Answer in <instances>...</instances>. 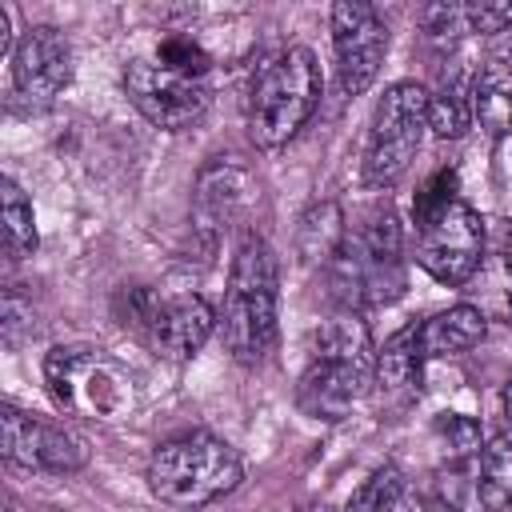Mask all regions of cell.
Here are the masks:
<instances>
[{"mask_svg": "<svg viewBox=\"0 0 512 512\" xmlns=\"http://www.w3.org/2000/svg\"><path fill=\"white\" fill-rule=\"evenodd\" d=\"M376 344L360 312L336 308L308 340V364L296 384V404L312 420H344L372 392Z\"/></svg>", "mask_w": 512, "mask_h": 512, "instance_id": "1", "label": "cell"}, {"mask_svg": "<svg viewBox=\"0 0 512 512\" xmlns=\"http://www.w3.org/2000/svg\"><path fill=\"white\" fill-rule=\"evenodd\" d=\"M324 272H328L332 300L344 312L392 304L408 284L404 232H400L396 212L384 204V208L368 212L360 224H352L344 232V244L336 248V256L324 264Z\"/></svg>", "mask_w": 512, "mask_h": 512, "instance_id": "2", "label": "cell"}, {"mask_svg": "<svg viewBox=\"0 0 512 512\" xmlns=\"http://www.w3.org/2000/svg\"><path fill=\"white\" fill-rule=\"evenodd\" d=\"M416 224V264L452 288H464L484 264V224L472 204L456 192V172H436L412 200Z\"/></svg>", "mask_w": 512, "mask_h": 512, "instance_id": "3", "label": "cell"}, {"mask_svg": "<svg viewBox=\"0 0 512 512\" xmlns=\"http://www.w3.org/2000/svg\"><path fill=\"white\" fill-rule=\"evenodd\" d=\"M276 304H280L276 252L268 248L264 236L248 232L236 244L228 288H224V308H220V336L232 360L260 364L276 348V332H280Z\"/></svg>", "mask_w": 512, "mask_h": 512, "instance_id": "4", "label": "cell"}, {"mask_svg": "<svg viewBox=\"0 0 512 512\" xmlns=\"http://www.w3.org/2000/svg\"><path fill=\"white\" fill-rule=\"evenodd\" d=\"M52 404L76 420H120L136 408V376L96 344H60L44 356Z\"/></svg>", "mask_w": 512, "mask_h": 512, "instance_id": "5", "label": "cell"}, {"mask_svg": "<svg viewBox=\"0 0 512 512\" xmlns=\"http://www.w3.org/2000/svg\"><path fill=\"white\" fill-rule=\"evenodd\" d=\"M244 476L236 448L212 432H184L164 440L148 460V488L160 504L196 512L228 496Z\"/></svg>", "mask_w": 512, "mask_h": 512, "instance_id": "6", "label": "cell"}, {"mask_svg": "<svg viewBox=\"0 0 512 512\" xmlns=\"http://www.w3.org/2000/svg\"><path fill=\"white\" fill-rule=\"evenodd\" d=\"M320 104V68L308 48H284L272 56L248 92V136L256 148L288 144Z\"/></svg>", "mask_w": 512, "mask_h": 512, "instance_id": "7", "label": "cell"}, {"mask_svg": "<svg viewBox=\"0 0 512 512\" xmlns=\"http://www.w3.org/2000/svg\"><path fill=\"white\" fill-rule=\"evenodd\" d=\"M424 128H428V88H420L412 80L392 84L376 100V112H372V124H368L364 168H360L364 184L380 188V192L400 184L404 172L412 168L416 152H420Z\"/></svg>", "mask_w": 512, "mask_h": 512, "instance_id": "8", "label": "cell"}, {"mask_svg": "<svg viewBox=\"0 0 512 512\" xmlns=\"http://www.w3.org/2000/svg\"><path fill=\"white\" fill-rule=\"evenodd\" d=\"M120 300H124V328H132L160 360L172 364L192 360L220 324L212 304L196 292L156 296L152 288H128Z\"/></svg>", "mask_w": 512, "mask_h": 512, "instance_id": "9", "label": "cell"}, {"mask_svg": "<svg viewBox=\"0 0 512 512\" xmlns=\"http://www.w3.org/2000/svg\"><path fill=\"white\" fill-rule=\"evenodd\" d=\"M124 92H128L132 108L164 132L196 128L208 112V100H212L204 80L180 76L156 60H132L124 68Z\"/></svg>", "mask_w": 512, "mask_h": 512, "instance_id": "10", "label": "cell"}, {"mask_svg": "<svg viewBox=\"0 0 512 512\" xmlns=\"http://www.w3.org/2000/svg\"><path fill=\"white\" fill-rule=\"evenodd\" d=\"M0 440H4V456L16 468L28 472H48V476H72L88 464V440L76 436L68 424L60 420H44V416H28L12 404L0 408Z\"/></svg>", "mask_w": 512, "mask_h": 512, "instance_id": "11", "label": "cell"}, {"mask_svg": "<svg viewBox=\"0 0 512 512\" xmlns=\"http://www.w3.org/2000/svg\"><path fill=\"white\" fill-rule=\"evenodd\" d=\"M332 52H336V76L344 96H360L380 76L384 52H388V28L380 12L364 0H340L332 4Z\"/></svg>", "mask_w": 512, "mask_h": 512, "instance_id": "12", "label": "cell"}, {"mask_svg": "<svg viewBox=\"0 0 512 512\" xmlns=\"http://www.w3.org/2000/svg\"><path fill=\"white\" fill-rule=\"evenodd\" d=\"M252 192H256V176L236 156H212L200 168L192 188V236L204 244V252H212L220 236L248 212Z\"/></svg>", "mask_w": 512, "mask_h": 512, "instance_id": "13", "label": "cell"}, {"mask_svg": "<svg viewBox=\"0 0 512 512\" xmlns=\"http://www.w3.org/2000/svg\"><path fill=\"white\" fill-rule=\"evenodd\" d=\"M72 80V44L52 24H32L16 36L12 48V88L24 104H52Z\"/></svg>", "mask_w": 512, "mask_h": 512, "instance_id": "14", "label": "cell"}, {"mask_svg": "<svg viewBox=\"0 0 512 512\" xmlns=\"http://www.w3.org/2000/svg\"><path fill=\"white\" fill-rule=\"evenodd\" d=\"M420 380H424V356L416 348V320H412L400 332H392L384 340V348H376L372 392L388 408H404L420 396Z\"/></svg>", "mask_w": 512, "mask_h": 512, "instance_id": "15", "label": "cell"}, {"mask_svg": "<svg viewBox=\"0 0 512 512\" xmlns=\"http://www.w3.org/2000/svg\"><path fill=\"white\" fill-rule=\"evenodd\" d=\"M472 88H476V68L464 56L444 60L436 72V84L428 92V128L440 140H456L472 128Z\"/></svg>", "mask_w": 512, "mask_h": 512, "instance_id": "16", "label": "cell"}, {"mask_svg": "<svg viewBox=\"0 0 512 512\" xmlns=\"http://www.w3.org/2000/svg\"><path fill=\"white\" fill-rule=\"evenodd\" d=\"M488 320L472 308V304H452L444 312H432L424 320H416V348L424 360H440V356H456L468 352L484 340Z\"/></svg>", "mask_w": 512, "mask_h": 512, "instance_id": "17", "label": "cell"}, {"mask_svg": "<svg viewBox=\"0 0 512 512\" xmlns=\"http://www.w3.org/2000/svg\"><path fill=\"white\" fill-rule=\"evenodd\" d=\"M472 116L484 132L504 136L512 132V48L492 52L476 68V88H472Z\"/></svg>", "mask_w": 512, "mask_h": 512, "instance_id": "18", "label": "cell"}, {"mask_svg": "<svg viewBox=\"0 0 512 512\" xmlns=\"http://www.w3.org/2000/svg\"><path fill=\"white\" fill-rule=\"evenodd\" d=\"M464 304H472L484 320L512 324V256L508 252L484 256V264L464 284Z\"/></svg>", "mask_w": 512, "mask_h": 512, "instance_id": "19", "label": "cell"}, {"mask_svg": "<svg viewBox=\"0 0 512 512\" xmlns=\"http://www.w3.org/2000/svg\"><path fill=\"white\" fill-rule=\"evenodd\" d=\"M344 512H420V492L396 464L376 468L344 504Z\"/></svg>", "mask_w": 512, "mask_h": 512, "instance_id": "20", "label": "cell"}, {"mask_svg": "<svg viewBox=\"0 0 512 512\" xmlns=\"http://www.w3.org/2000/svg\"><path fill=\"white\" fill-rule=\"evenodd\" d=\"M480 500L484 512L512 508V428L492 432L480 452Z\"/></svg>", "mask_w": 512, "mask_h": 512, "instance_id": "21", "label": "cell"}, {"mask_svg": "<svg viewBox=\"0 0 512 512\" xmlns=\"http://www.w3.org/2000/svg\"><path fill=\"white\" fill-rule=\"evenodd\" d=\"M0 216H4V252L8 260H28L36 252V216H32V200L24 196V188L4 176L0 184Z\"/></svg>", "mask_w": 512, "mask_h": 512, "instance_id": "22", "label": "cell"}, {"mask_svg": "<svg viewBox=\"0 0 512 512\" xmlns=\"http://www.w3.org/2000/svg\"><path fill=\"white\" fill-rule=\"evenodd\" d=\"M432 496L444 512H484L480 500V460H448L436 464Z\"/></svg>", "mask_w": 512, "mask_h": 512, "instance_id": "23", "label": "cell"}, {"mask_svg": "<svg viewBox=\"0 0 512 512\" xmlns=\"http://www.w3.org/2000/svg\"><path fill=\"white\" fill-rule=\"evenodd\" d=\"M344 220H340V208L332 204V200H324V204H316L308 216H304V224H300V256L308 260V264H328L332 256H336V248L344 244Z\"/></svg>", "mask_w": 512, "mask_h": 512, "instance_id": "24", "label": "cell"}, {"mask_svg": "<svg viewBox=\"0 0 512 512\" xmlns=\"http://www.w3.org/2000/svg\"><path fill=\"white\" fill-rule=\"evenodd\" d=\"M432 440L440 448V464L448 460H480L484 452V432L472 416H460V412H444L436 416L432 424Z\"/></svg>", "mask_w": 512, "mask_h": 512, "instance_id": "25", "label": "cell"}, {"mask_svg": "<svg viewBox=\"0 0 512 512\" xmlns=\"http://www.w3.org/2000/svg\"><path fill=\"white\" fill-rule=\"evenodd\" d=\"M156 64H164V68H172V72H180V76H192V80H204V72H208V52L192 40V36H164L160 44H156Z\"/></svg>", "mask_w": 512, "mask_h": 512, "instance_id": "26", "label": "cell"}, {"mask_svg": "<svg viewBox=\"0 0 512 512\" xmlns=\"http://www.w3.org/2000/svg\"><path fill=\"white\" fill-rule=\"evenodd\" d=\"M468 36H500L512 28V0H468Z\"/></svg>", "mask_w": 512, "mask_h": 512, "instance_id": "27", "label": "cell"}, {"mask_svg": "<svg viewBox=\"0 0 512 512\" xmlns=\"http://www.w3.org/2000/svg\"><path fill=\"white\" fill-rule=\"evenodd\" d=\"M0 328H4V344L8 348H16L24 336H32V300H24L16 288L4 292V320H0Z\"/></svg>", "mask_w": 512, "mask_h": 512, "instance_id": "28", "label": "cell"}, {"mask_svg": "<svg viewBox=\"0 0 512 512\" xmlns=\"http://www.w3.org/2000/svg\"><path fill=\"white\" fill-rule=\"evenodd\" d=\"M500 400H504V416H508V424H512V380L504 384V396H500Z\"/></svg>", "mask_w": 512, "mask_h": 512, "instance_id": "29", "label": "cell"}, {"mask_svg": "<svg viewBox=\"0 0 512 512\" xmlns=\"http://www.w3.org/2000/svg\"><path fill=\"white\" fill-rule=\"evenodd\" d=\"M292 512H336V508H328V504H300V508H292Z\"/></svg>", "mask_w": 512, "mask_h": 512, "instance_id": "30", "label": "cell"}, {"mask_svg": "<svg viewBox=\"0 0 512 512\" xmlns=\"http://www.w3.org/2000/svg\"><path fill=\"white\" fill-rule=\"evenodd\" d=\"M508 256H512V224H508Z\"/></svg>", "mask_w": 512, "mask_h": 512, "instance_id": "31", "label": "cell"}]
</instances>
